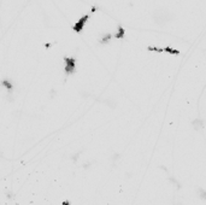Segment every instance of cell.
Segmentation results:
<instances>
[{"instance_id":"cell-1","label":"cell","mask_w":206,"mask_h":205,"mask_svg":"<svg viewBox=\"0 0 206 205\" xmlns=\"http://www.w3.org/2000/svg\"><path fill=\"white\" fill-rule=\"evenodd\" d=\"M64 61H65V74L67 75L72 74L76 69V59L71 57H65Z\"/></svg>"},{"instance_id":"cell-2","label":"cell","mask_w":206,"mask_h":205,"mask_svg":"<svg viewBox=\"0 0 206 205\" xmlns=\"http://www.w3.org/2000/svg\"><path fill=\"white\" fill-rule=\"evenodd\" d=\"M88 18H89V15H83L76 23H75V26H74V30L75 32H77V33H80L82 29H83V27H84V24L87 23V21H88Z\"/></svg>"},{"instance_id":"cell-3","label":"cell","mask_w":206,"mask_h":205,"mask_svg":"<svg viewBox=\"0 0 206 205\" xmlns=\"http://www.w3.org/2000/svg\"><path fill=\"white\" fill-rule=\"evenodd\" d=\"M149 51H156V52H169L171 54H178L180 52L177 50H173L170 47H165V48H157V47H148Z\"/></svg>"},{"instance_id":"cell-4","label":"cell","mask_w":206,"mask_h":205,"mask_svg":"<svg viewBox=\"0 0 206 205\" xmlns=\"http://www.w3.org/2000/svg\"><path fill=\"white\" fill-rule=\"evenodd\" d=\"M110 39H111V35L110 34H106L103 36V39H100V43H106V42H108L110 41Z\"/></svg>"},{"instance_id":"cell-5","label":"cell","mask_w":206,"mask_h":205,"mask_svg":"<svg viewBox=\"0 0 206 205\" xmlns=\"http://www.w3.org/2000/svg\"><path fill=\"white\" fill-rule=\"evenodd\" d=\"M124 33H125V32H124V29H123L122 27H118V33H116L115 36H116V37H123Z\"/></svg>"},{"instance_id":"cell-6","label":"cell","mask_w":206,"mask_h":205,"mask_svg":"<svg viewBox=\"0 0 206 205\" xmlns=\"http://www.w3.org/2000/svg\"><path fill=\"white\" fill-rule=\"evenodd\" d=\"M200 198H206V192L205 191H200Z\"/></svg>"}]
</instances>
